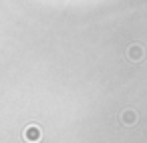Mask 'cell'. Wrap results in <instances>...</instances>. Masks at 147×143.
Returning a JSON list of instances; mask_svg holds the SVG:
<instances>
[{"label": "cell", "instance_id": "cell-1", "mask_svg": "<svg viewBox=\"0 0 147 143\" xmlns=\"http://www.w3.org/2000/svg\"><path fill=\"white\" fill-rule=\"evenodd\" d=\"M121 121H123L125 125H133V123L137 121V115H135L133 111H125V113H123V117H121Z\"/></svg>", "mask_w": 147, "mask_h": 143}, {"label": "cell", "instance_id": "cell-2", "mask_svg": "<svg viewBox=\"0 0 147 143\" xmlns=\"http://www.w3.org/2000/svg\"><path fill=\"white\" fill-rule=\"evenodd\" d=\"M26 139H30V141L40 139V131H38L36 127H28V129H26Z\"/></svg>", "mask_w": 147, "mask_h": 143}]
</instances>
